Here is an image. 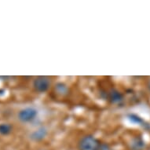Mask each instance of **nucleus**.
Segmentation results:
<instances>
[{
	"instance_id": "8",
	"label": "nucleus",
	"mask_w": 150,
	"mask_h": 150,
	"mask_svg": "<svg viewBox=\"0 0 150 150\" xmlns=\"http://www.w3.org/2000/svg\"><path fill=\"white\" fill-rule=\"evenodd\" d=\"M111 99L113 102H120L122 101V95L118 91H113L111 93Z\"/></svg>"
},
{
	"instance_id": "1",
	"label": "nucleus",
	"mask_w": 150,
	"mask_h": 150,
	"mask_svg": "<svg viewBox=\"0 0 150 150\" xmlns=\"http://www.w3.org/2000/svg\"><path fill=\"white\" fill-rule=\"evenodd\" d=\"M101 143L94 136L91 134L83 136L79 141V150H98Z\"/></svg>"
},
{
	"instance_id": "7",
	"label": "nucleus",
	"mask_w": 150,
	"mask_h": 150,
	"mask_svg": "<svg viewBox=\"0 0 150 150\" xmlns=\"http://www.w3.org/2000/svg\"><path fill=\"white\" fill-rule=\"evenodd\" d=\"M55 90L57 92V93L60 94H66L68 92V86L64 83H59L55 86Z\"/></svg>"
},
{
	"instance_id": "3",
	"label": "nucleus",
	"mask_w": 150,
	"mask_h": 150,
	"mask_svg": "<svg viewBox=\"0 0 150 150\" xmlns=\"http://www.w3.org/2000/svg\"><path fill=\"white\" fill-rule=\"evenodd\" d=\"M50 79L46 76H39L33 81V86L37 92L44 93L49 90L50 86Z\"/></svg>"
},
{
	"instance_id": "6",
	"label": "nucleus",
	"mask_w": 150,
	"mask_h": 150,
	"mask_svg": "<svg viewBox=\"0 0 150 150\" xmlns=\"http://www.w3.org/2000/svg\"><path fill=\"white\" fill-rule=\"evenodd\" d=\"M145 147V143L141 139H135L130 144V148L132 150H142Z\"/></svg>"
},
{
	"instance_id": "9",
	"label": "nucleus",
	"mask_w": 150,
	"mask_h": 150,
	"mask_svg": "<svg viewBox=\"0 0 150 150\" xmlns=\"http://www.w3.org/2000/svg\"><path fill=\"white\" fill-rule=\"evenodd\" d=\"M98 150H112L110 148V146L107 144H101L100 145V147H99Z\"/></svg>"
},
{
	"instance_id": "2",
	"label": "nucleus",
	"mask_w": 150,
	"mask_h": 150,
	"mask_svg": "<svg viewBox=\"0 0 150 150\" xmlns=\"http://www.w3.org/2000/svg\"><path fill=\"white\" fill-rule=\"evenodd\" d=\"M38 114H39V112L35 108L26 107L19 111V112L17 114V118L22 123H30L36 119Z\"/></svg>"
},
{
	"instance_id": "10",
	"label": "nucleus",
	"mask_w": 150,
	"mask_h": 150,
	"mask_svg": "<svg viewBox=\"0 0 150 150\" xmlns=\"http://www.w3.org/2000/svg\"><path fill=\"white\" fill-rule=\"evenodd\" d=\"M149 90H150V82H149Z\"/></svg>"
},
{
	"instance_id": "5",
	"label": "nucleus",
	"mask_w": 150,
	"mask_h": 150,
	"mask_svg": "<svg viewBox=\"0 0 150 150\" xmlns=\"http://www.w3.org/2000/svg\"><path fill=\"white\" fill-rule=\"evenodd\" d=\"M13 130V127L10 123H0V134L3 136L9 135Z\"/></svg>"
},
{
	"instance_id": "4",
	"label": "nucleus",
	"mask_w": 150,
	"mask_h": 150,
	"mask_svg": "<svg viewBox=\"0 0 150 150\" xmlns=\"http://www.w3.org/2000/svg\"><path fill=\"white\" fill-rule=\"evenodd\" d=\"M47 134H48V131L47 128L44 127H41L37 128L34 131H32L29 137L30 139L33 142H40L47 137Z\"/></svg>"
}]
</instances>
